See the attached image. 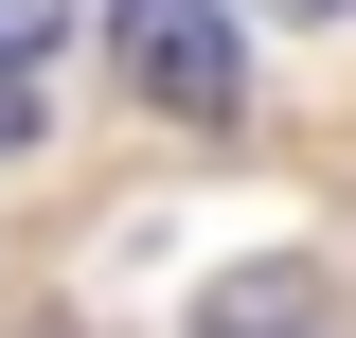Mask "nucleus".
I'll return each mask as SVG.
<instances>
[{"instance_id": "obj_1", "label": "nucleus", "mask_w": 356, "mask_h": 338, "mask_svg": "<svg viewBox=\"0 0 356 338\" xmlns=\"http://www.w3.org/2000/svg\"><path fill=\"white\" fill-rule=\"evenodd\" d=\"M107 54H125V89L178 107V125H232V107H250V36H232V0H107Z\"/></svg>"}, {"instance_id": "obj_2", "label": "nucleus", "mask_w": 356, "mask_h": 338, "mask_svg": "<svg viewBox=\"0 0 356 338\" xmlns=\"http://www.w3.org/2000/svg\"><path fill=\"white\" fill-rule=\"evenodd\" d=\"M196 338H356V321L321 267H232V285H196Z\"/></svg>"}, {"instance_id": "obj_3", "label": "nucleus", "mask_w": 356, "mask_h": 338, "mask_svg": "<svg viewBox=\"0 0 356 338\" xmlns=\"http://www.w3.org/2000/svg\"><path fill=\"white\" fill-rule=\"evenodd\" d=\"M54 36H72V0H0V72H36Z\"/></svg>"}, {"instance_id": "obj_4", "label": "nucleus", "mask_w": 356, "mask_h": 338, "mask_svg": "<svg viewBox=\"0 0 356 338\" xmlns=\"http://www.w3.org/2000/svg\"><path fill=\"white\" fill-rule=\"evenodd\" d=\"M0 143H36V89H18V72H0Z\"/></svg>"}, {"instance_id": "obj_5", "label": "nucleus", "mask_w": 356, "mask_h": 338, "mask_svg": "<svg viewBox=\"0 0 356 338\" xmlns=\"http://www.w3.org/2000/svg\"><path fill=\"white\" fill-rule=\"evenodd\" d=\"M250 18H339V0H250Z\"/></svg>"}]
</instances>
